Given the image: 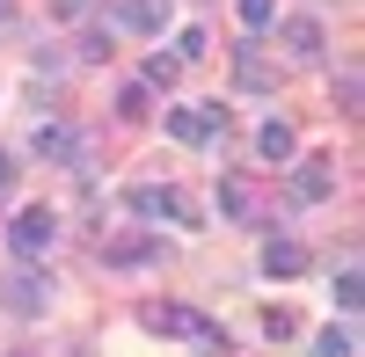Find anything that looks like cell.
Segmentation results:
<instances>
[{
  "label": "cell",
  "instance_id": "5bb4252c",
  "mask_svg": "<svg viewBox=\"0 0 365 357\" xmlns=\"http://www.w3.org/2000/svg\"><path fill=\"white\" fill-rule=\"evenodd\" d=\"M256 154H263V161H278V168L299 154V139H292V124H285V117H270V124L256 132Z\"/></svg>",
  "mask_w": 365,
  "mask_h": 357
},
{
  "label": "cell",
  "instance_id": "8fae6325",
  "mask_svg": "<svg viewBox=\"0 0 365 357\" xmlns=\"http://www.w3.org/2000/svg\"><path fill=\"white\" fill-rule=\"evenodd\" d=\"M103 262H110V270H139V262H161V241H154V233H117V241H103Z\"/></svg>",
  "mask_w": 365,
  "mask_h": 357
},
{
  "label": "cell",
  "instance_id": "ac0fdd59",
  "mask_svg": "<svg viewBox=\"0 0 365 357\" xmlns=\"http://www.w3.org/2000/svg\"><path fill=\"white\" fill-rule=\"evenodd\" d=\"M358 102H365V80H358V66H351V73L336 80V110H344V117H358Z\"/></svg>",
  "mask_w": 365,
  "mask_h": 357
},
{
  "label": "cell",
  "instance_id": "d6986e66",
  "mask_svg": "<svg viewBox=\"0 0 365 357\" xmlns=\"http://www.w3.org/2000/svg\"><path fill=\"white\" fill-rule=\"evenodd\" d=\"M175 73H182V58H161V51L146 58V87H175Z\"/></svg>",
  "mask_w": 365,
  "mask_h": 357
},
{
  "label": "cell",
  "instance_id": "e0dca14e",
  "mask_svg": "<svg viewBox=\"0 0 365 357\" xmlns=\"http://www.w3.org/2000/svg\"><path fill=\"white\" fill-rule=\"evenodd\" d=\"M329 292H336V307H344V314H358V299H365V277H358V262H344Z\"/></svg>",
  "mask_w": 365,
  "mask_h": 357
},
{
  "label": "cell",
  "instance_id": "603a6c76",
  "mask_svg": "<svg viewBox=\"0 0 365 357\" xmlns=\"http://www.w3.org/2000/svg\"><path fill=\"white\" fill-rule=\"evenodd\" d=\"M175 58H205V29H175Z\"/></svg>",
  "mask_w": 365,
  "mask_h": 357
},
{
  "label": "cell",
  "instance_id": "52a82bcc",
  "mask_svg": "<svg viewBox=\"0 0 365 357\" xmlns=\"http://www.w3.org/2000/svg\"><path fill=\"white\" fill-rule=\"evenodd\" d=\"M0 307H8V314H22V321H37V314L51 307V277H37V270H15L8 284H0Z\"/></svg>",
  "mask_w": 365,
  "mask_h": 357
},
{
  "label": "cell",
  "instance_id": "2e32d148",
  "mask_svg": "<svg viewBox=\"0 0 365 357\" xmlns=\"http://www.w3.org/2000/svg\"><path fill=\"white\" fill-rule=\"evenodd\" d=\"M117 117H132V124H139V117H154V87H146V80L117 87Z\"/></svg>",
  "mask_w": 365,
  "mask_h": 357
},
{
  "label": "cell",
  "instance_id": "ba28073f",
  "mask_svg": "<svg viewBox=\"0 0 365 357\" xmlns=\"http://www.w3.org/2000/svg\"><path fill=\"white\" fill-rule=\"evenodd\" d=\"M234 87L241 95H278V66H270L256 44H234Z\"/></svg>",
  "mask_w": 365,
  "mask_h": 357
},
{
  "label": "cell",
  "instance_id": "30bf717a",
  "mask_svg": "<svg viewBox=\"0 0 365 357\" xmlns=\"http://www.w3.org/2000/svg\"><path fill=\"white\" fill-rule=\"evenodd\" d=\"M168 15H175L168 0H117V15H110V22H117V29H139V37H161Z\"/></svg>",
  "mask_w": 365,
  "mask_h": 357
},
{
  "label": "cell",
  "instance_id": "9c48e42d",
  "mask_svg": "<svg viewBox=\"0 0 365 357\" xmlns=\"http://www.w3.org/2000/svg\"><path fill=\"white\" fill-rule=\"evenodd\" d=\"M336 197V161H299L292 168V204H329Z\"/></svg>",
  "mask_w": 365,
  "mask_h": 357
},
{
  "label": "cell",
  "instance_id": "4fadbf2b",
  "mask_svg": "<svg viewBox=\"0 0 365 357\" xmlns=\"http://www.w3.org/2000/svg\"><path fill=\"white\" fill-rule=\"evenodd\" d=\"M299 270H307V248L292 233H270L263 241V277H299Z\"/></svg>",
  "mask_w": 365,
  "mask_h": 357
},
{
  "label": "cell",
  "instance_id": "5b68a950",
  "mask_svg": "<svg viewBox=\"0 0 365 357\" xmlns=\"http://www.w3.org/2000/svg\"><path fill=\"white\" fill-rule=\"evenodd\" d=\"M278 51L292 58V66H314V58L329 51V29H322L314 15H285V22H278Z\"/></svg>",
  "mask_w": 365,
  "mask_h": 357
},
{
  "label": "cell",
  "instance_id": "44dd1931",
  "mask_svg": "<svg viewBox=\"0 0 365 357\" xmlns=\"http://www.w3.org/2000/svg\"><path fill=\"white\" fill-rule=\"evenodd\" d=\"M292 329H299V321H292V307H270V314H263V336H270V343H285Z\"/></svg>",
  "mask_w": 365,
  "mask_h": 357
},
{
  "label": "cell",
  "instance_id": "cb8c5ba5",
  "mask_svg": "<svg viewBox=\"0 0 365 357\" xmlns=\"http://www.w3.org/2000/svg\"><path fill=\"white\" fill-rule=\"evenodd\" d=\"M88 8H96V0H51V15H58V22H81Z\"/></svg>",
  "mask_w": 365,
  "mask_h": 357
},
{
  "label": "cell",
  "instance_id": "484cf974",
  "mask_svg": "<svg viewBox=\"0 0 365 357\" xmlns=\"http://www.w3.org/2000/svg\"><path fill=\"white\" fill-rule=\"evenodd\" d=\"M8 8H15V0H0V22H8Z\"/></svg>",
  "mask_w": 365,
  "mask_h": 357
},
{
  "label": "cell",
  "instance_id": "7a4b0ae2",
  "mask_svg": "<svg viewBox=\"0 0 365 357\" xmlns=\"http://www.w3.org/2000/svg\"><path fill=\"white\" fill-rule=\"evenodd\" d=\"M125 212L132 219H168V226H197V212L182 204V190H168V183H139V190H125Z\"/></svg>",
  "mask_w": 365,
  "mask_h": 357
},
{
  "label": "cell",
  "instance_id": "277c9868",
  "mask_svg": "<svg viewBox=\"0 0 365 357\" xmlns=\"http://www.w3.org/2000/svg\"><path fill=\"white\" fill-rule=\"evenodd\" d=\"M51 241H58V219L44 212V204H29V212H15V219H8V248H15L22 262L51 255Z\"/></svg>",
  "mask_w": 365,
  "mask_h": 357
},
{
  "label": "cell",
  "instance_id": "3957f363",
  "mask_svg": "<svg viewBox=\"0 0 365 357\" xmlns=\"http://www.w3.org/2000/svg\"><path fill=\"white\" fill-rule=\"evenodd\" d=\"M161 124H168V139H182V146H212L227 132V110L220 102H190V110H161Z\"/></svg>",
  "mask_w": 365,
  "mask_h": 357
},
{
  "label": "cell",
  "instance_id": "d4e9b609",
  "mask_svg": "<svg viewBox=\"0 0 365 357\" xmlns=\"http://www.w3.org/2000/svg\"><path fill=\"white\" fill-rule=\"evenodd\" d=\"M8 190H15V161L0 154V197H8Z\"/></svg>",
  "mask_w": 365,
  "mask_h": 357
},
{
  "label": "cell",
  "instance_id": "7402d4cb",
  "mask_svg": "<svg viewBox=\"0 0 365 357\" xmlns=\"http://www.w3.org/2000/svg\"><path fill=\"white\" fill-rule=\"evenodd\" d=\"M81 58H88V66H103V58H110V29H88V37H81Z\"/></svg>",
  "mask_w": 365,
  "mask_h": 357
},
{
  "label": "cell",
  "instance_id": "6da1fadb",
  "mask_svg": "<svg viewBox=\"0 0 365 357\" xmlns=\"http://www.w3.org/2000/svg\"><path fill=\"white\" fill-rule=\"evenodd\" d=\"M139 329L182 336L190 350H227V329H220V321H205L197 307H168V299H154V307H139Z\"/></svg>",
  "mask_w": 365,
  "mask_h": 357
},
{
  "label": "cell",
  "instance_id": "ffe728a7",
  "mask_svg": "<svg viewBox=\"0 0 365 357\" xmlns=\"http://www.w3.org/2000/svg\"><path fill=\"white\" fill-rule=\"evenodd\" d=\"M241 22H249V29H270V22H278V0H241Z\"/></svg>",
  "mask_w": 365,
  "mask_h": 357
},
{
  "label": "cell",
  "instance_id": "9a60e30c",
  "mask_svg": "<svg viewBox=\"0 0 365 357\" xmlns=\"http://www.w3.org/2000/svg\"><path fill=\"white\" fill-rule=\"evenodd\" d=\"M314 357H358V329H336V321H329L314 336Z\"/></svg>",
  "mask_w": 365,
  "mask_h": 357
},
{
  "label": "cell",
  "instance_id": "8992f818",
  "mask_svg": "<svg viewBox=\"0 0 365 357\" xmlns=\"http://www.w3.org/2000/svg\"><path fill=\"white\" fill-rule=\"evenodd\" d=\"M220 219H234V226H263L270 212H263V190L249 183V175H220Z\"/></svg>",
  "mask_w": 365,
  "mask_h": 357
},
{
  "label": "cell",
  "instance_id": "7c38bea8",
  "mask_svg": "<svg viewBox=\"0 0 365 357\" xmlns=\"http://www.w3.org/2000/svg\"><path fill=\"white\" fill-rule=\"evenodd\" d=\"M73 146H81L73 124H37V132H29V154L51 161V168H66V161H73Z\"/></svg>",
  "mask_w": 365,
  "mask_h": 357
}]
</instances>
